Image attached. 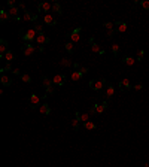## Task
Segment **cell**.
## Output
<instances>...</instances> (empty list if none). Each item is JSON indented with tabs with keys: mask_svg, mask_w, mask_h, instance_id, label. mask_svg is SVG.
I'll return each instance as SVG.
<instances>
[{
	"mask_svg": "<svg viewBox=\"0 0 149 167\" xmlns=\"http://www.w3.org/2000/svg\"><path fill=\"white\" fill-rule=\"evenodd\" d=\"M33 29L37 31V34H40V33H43V24H39V22H34L33 24Z\"/></svg>",
	"mask_w": 149,
	"mask_h": 167,
	"instance_id": "obj_33",
	"label": "cell"
},
{
	"mask_svg": "<svg viewBox=\"0 0 149 167\" xmlns=\"http://www.w3.org/2000/svg\"><path fill=\"white\" fill-rule=\"evenodd\" d=\"M90 112L88 113H81V112H76V119H79L81 122H82V124H84V122H86V121H90Z\"/></svg>",
	"mask_w": 149,
	"mask_h": 167,
	"instance_id": "obj_22",
	"label": "cell"
},
{
	"mask_svg": "<svg viewBox=\"0 0 149 167\" xmlns=\"http://www.w3.org/2000/svg\"><path fill=\"white\" fill-rule=\"evenodd\" d=\"M81 31H82V29L81 27H76L73 31H70V33H67V36H69V40L70 42H78V40H81Z\"/></svg>",
	"mask_w": 149,
	"mask_h": 167,
	"instance_id": "obj_5",
	"label": "cell"
},
{
	"mask_svg": "<svg viewBox=\"0 0 149 167\" xmlns=\"http://www.w3.org/2000/svg\"><path fill=\"white\" fill-rule=\"evenodd\" d=\"M118 87H119V90H121L122 93H128L131 88H133V85H131V82L128 81V79H122Z\"/></svg>",
	"mask_w": 149,
	"mask_h": 167,
	"instance_id": "obj_11",
	"label": "cell"
},
{
	"mask_svg": "<svg viewBox=\"0 0 149 167\" xmlns=\"http://www.w3.org/2000/svg\"><path fill=\"white\" fill-rule=\"evenodd\" d=\"M43 22L52 27V25L57 24V20H55V16L52 15V14H45V16H43Z\"/></svg>",
	"mask_w": 149,
	"mask_h": 167,
	"instance_id": "obj_15",
	"label": "cell"
},
{
	"mask_svg": "<svg viewBox=\"0 0 149 167\" xmlns=\"http://www.w3.org/2000/svg\"><path fill=\"white\" fill-rule=\"evenodd\" d=\"M104 95H106V100H110L113 95H115V87H113L112 84H107L106 87V93H104Z\"/></svg>",
	"mask_w": 149,
	"mask_h": 167,
	"instance_id": "obj_16",
	"label": "cell"
},
{
	"mask_svg": "<svg viewBox=\"0 0 149 167\" xmlns=\"http://www.w3.org/2000/svg\"><path fill=\"white\" fill-rule=\"evenodd\" d=\"M7 14H9L11 20L21 21V16H20V7H18V6H15V7H9V11H7Z\"/></svg>",
	"mask_w": 149,
	"mask_h": 167,
	"instance_id": "obj_10",
	"label": "cell"
},
{
	"mask_svg": "<svg viewBox=\"0 0 149 167\" xmlns=\"http://www.w3.org/2000/svg\"><path fill=\"white\" fill-rule=\"evenodd\" d=\"M90 46H91V51L93 52H95V54H100V55H103L104 54V49L99 45V43H95V40H94V37H90Z\"/></svg>",
	"mask_w": 149,
	"mask_h": 167,
	"instance_id": "obj_6",
	"label": "cell"
},
{
	"mask_svg": "<svg viewBox=\"0 0 149 167\" xmlns=\"http://www.w3.org/2000/svg\"><path fill=\"white\" fill-rule=\"evenodd\" d=\"M145 58V51L143 49H140V51H137V55H136V60L137 61H142Z\"/></svg>",
	"mask_w": 149,
	"mask_h": 167,
	"instance_id": "obj_35",
	"label": "cell"
},
{
	"mask_svg": "<svg viewBox=\"0 0 149 167\" xmlns=\"http://www.w3.org/2000/svg\"><path fill=\"white\" fill-rule=\"evenodd\" d=\"M0 82L3 84V87H11V85H12V79L7 76V75H2V78H0Z\"/></svg>",
	"mask_w": 149,
	"mask_h": 167,
	"instance_id": "obj_24",
	"label": "cell"
},
{
	"mask_svg": "<svg viewBox=\"0 0 149 167\" xmlns=\"http://www.w3.org/2000/svg\"><path fill=\"white\" fill-rule=\"evenodd\" d=\"M11 20V16L9 14H7V11H0V22H6V21H9Z\"/></svg>",
	"mask_w": 149,
	"mask_h": 167,
	"instance_id": "obj_27",
	"label": "cell"
},
{
	"mask_svg": "<svg viewBox=\"0 0 149 167\" xmlns=\"http://www.w3.org/2000/svg\"><path fill=\"white\" fill-rule=\"evenodd\" d=\"M7 51H9V48H7V42L5 39H2V40H0V57L3 58V55L6 54Z\"/></svg>",
	"mask_w": 149,
	"mask_h": 167,
	"instance_id": "obj_21",
	"label": "cell"
},
{
	"mask_svg": "<svg viewBox=\"0 0 149 167\" xmlns=\"http://www.w3.org/2000/svg\"><path fill=\"white\" fill-rule=\"evenodd\" d=\"M20 79L22 82H25V84H30L31 82V78H30V75H27V73H21L20 75Z\"/></svg>",
	"mask_w": 149,
	"mask_h": 167,
	"instance_id": "obj_31",
	"label": "cell"
},
{
	"mask_svg": "<svg viewBox=\"0 0 149 167\" xmlns=\"http://www.w3.org/2000/svg\"><path fill=\"white\" fill-rule=\"evenodd\" d=\"M37 9H39V12H49V11L52 9V3H46V2H42V3H39Z\"/></svg>",
	"mask_w": 149,
	"mask_h": 167,
	"instance_id": "obj_17",
	"label": "cell"
},
{
	"mask_svg": "<svg viewBox=\"0 0 149 167\" xmlns=\"http://www.w3.org/2000/svg\"><path fill=\"white\" fill-rule=\"evenodd\" d=\"M7 6H9V7H15V6H18V5H16L15 0H7Z\"/></svg>",
	"mask_w": 149,
	"mask_h": 167,
	"instance_id": "obj_39",
	"label": "cell"
},
{
	"mask_svg": "<svg viewBox=\"0 0 149 167\" xmlns=\"http://www.w3.org/2000/svg\"><path fill=\"white\" fill-rule=\"evenodd\" d=\"M36 51V46L33 45L31 42H27V43H24V46H22V54L25 55V57H30L33 52Z\"/></svg>",
	"mask_w": 149,
	"mask_h": 167,
	"instance_id": "obj_7",
	"label": "cell"
},
{
	"mask_svg": "<svg viewBox=\"0 0 149 167\" xmlns=\"http://www.w3.org/2000/svg\"><path fill=\"white\" fill-rule=\"evenodd\" d=\"M12 73H14V75H18V76L21 75V72H20V69H14V72H12Z\"/></svg>",
	"mask_w": 149,
	"mask_h": 167,
	"instance_id": "obj_43",
	"label": "cell"
},
{
	"mask_svg": "<svg viewBox=\"0 0 149 167\" xmlns=\"http://www.w3.org/2000/svg\"><path fill=\"white\" fill-rule=\"evenodd\" d=\"M0 72H2V75H5V72H14V69L11 67V64H6L5 67L0 69Z\"/></svg>",
	"mask_w": 149,
	"mask_h": 167,
	"instance_id": "obj_36",
	"label": "cell"
},
{
	"mask_svg": "<svg viewBox=\"0 0 149 167\" xmlns=\"http://www.w3.org/2000/svg\"><path fill=\"white\" fill-rule=\"evenodd\" d=\"M116 33V30H109L107 31V37H113V34Z\"/></svg>",
	"mask_w": 149,
	"mask_h": 167,
	"instance_id": "obj_42",
	"label": "cell"
},
{
	"mask_svg": "<svg viewBox=\"0 0 149 167\" xmlns=\"http://www.w3.org/2000/svg\"><path fill=\"white\" fill-rule=\"evenodd\" d=\"M88 87L93 91H100V90L104 88V87H107V81L106 79H95V81H90Z\"/></svg>",
	"mask_w": 149,
	"mask_h": 167,
	"instance_id": "obj_4",
	"label": "cell"
},
{
	"mask_svg": "<svg viewBox=\"0 0 149 167\" xmlns=\"http://www.w3.org/2000/svg\"><path fill=\"white\" fill-rule=\"evenodd\" d=\"M73 69H75V70H79V72L84 73V75H86V73L90 72V69H88V67H84V66H81L79 63H75V64H73Z\"/></svg>",
	"mask_w": 149,
	"mask_h": 167,
	"instance_id": "obj_25",
	"label": "cell"
},
{
	"mask_svg": "<svg viewBox=\"0 0 149 167\" xmlns=\"http://www.w3.org/2000/svg\"><path fill=\"white\" fill-rule=\"evenodd\" d=\"M36 42H37V45H39V46H45L46 43H49V37L46 36L45 33H40V34H37Z\"/></svg>",
	"mask_w": 149,
	"mask_h": 167,
	"instance_id": "obj_14",
	"label": "cell"
},
{
	"mask_svg": "<svg viewBox=\"0 0 149 167\" xmlns=\"http://www.w3.org/2000/svg\"><path fill=\"white\" fill-rule=\"evenodd\" d=\"M18 7H20V11H22V12L27 11V7H25V5H24V3H18Z\"/></svg>",
	"mask_w": 149,
	"mask_h": 167,
	"instance_id": "obj_41",
	"label": "cell"
},
{
	"mask_svg": "<svg viewBox=\"0 0 149 167\" xmlns=\"http://www.w3.org/2000/svg\"><path fill=\"white\" fill-rule=\"evenodd\" d=\"M93 106L95 108V112H97V115L99 113H103V112H106L107 110V100H103V102H100V103H95V104H93Z\"/></svg>",
	"mask_w": 149,
	"mask_h": 167,
	"instance_id": "obj_9",
	"label": "cell"
},
{
	"mask_svg": "<svg viewBox=\"0 0 149 167\" xmlns=\"http://www.w3.org/2000/svg\"><path fill=\"white\" fill-rule=\"evenodd\" d=\"M140 6H142L145 11H149V2L148 0H142V2H140Z\"/></svg>",
	"mask_w": 149,
	"mask_h": 167,
	"instance_id": "obj_38",
	"label": "cell"
},
{
	"mask_svg": "<svg viewBox=\"0 0 149 167\" xmlns=\"http://www.w3.org/2000/svg\"><path fill=\"white\" fill-rule=\"evenodd\" d=\"M84 128L88 130V131H93V130L97 128V125H95L93 121H86V122H84Z\"/></svg>",
	"mask_w": 149,
	"mask_h": 167,
	"instance_id": "obj_29",
	"label": "cell"
},
{
	"mask_svg": "<svg viewBox=\"0 0 149 167\" xmlns=\"http://www.w3.org/2000/svg\"><path fill=\"white\" fill-rule=\"evenodd\" d=\"M136 61H137V60H136L134 57H124V58H122V63H124L125 66H133Z\"/></svg>",
	"mask_w": 149,
	"mask_h": 167,
	"instance_id": "obj_28",
	"label": "cell"
},
{
	"mask_svg": "<svg viewBox=\"0 0 149 167\" xmlns=\"http://www.w3.org/2000/svg\"><path fill=\"white\" fill-rule=\"evenodd\" d=\"M119 45H116V43H113V45H112V52H113V55H115V57H118L119 55Z\"/></svg>",
	"mask_w": 149,
	"mask_h": 167,
	"instance_id": "obj_34",
	"label": "cell"
},
{
	"mask_svg": "<svg viewBox=\"0 0 149 167\" xmlns=\"http://www.w3.org/2000/svg\"><path fill=\"white\" fill-rule=\"evenodd\" d=\"M39 112L42 113V115H49L51 113V108H49V104L45 102V103H42L40 106H39Z\"/></svg>",
	"mask_w": 149,
	"mask_h": 167,
	"instance_id": "obj_20",
	"label": "cell"
},
{
	"mask_svg": "<svg viewBox=\"0 0 149 167\" xmlns=\"http://www.w3.org/2000/svg\"><path fill=\"white\" fill-rule=\"evenodd\" d=\"M3 60H6L7 64H11V61L15 60V52H14V51H7L6 54L3 55Z\"/></svg>",
	"mask_w": 149,
	"mask_h": 167,
	"instance_id": "obj_23",
	"label": "cell"
},
{
	"mask_svg": "<svg viewBox=\"0 0 149 167\" xmlns=\"http://www.w3.org/2000/svg\"><path fill=\"white\" fill-rule=\"evenodd\" d=\"M20 36H21V40H24V43H27V42H31L33 40H36L37 37V31L34 30V29H29V30H20Z\"/></svg>",
	"mask_w": 149,
	"mask_h": 167,
	"instance_id": "obj_1",
	"label": "cell"
},
{
	"mask_svg": "<svg viewBox=\"0 0 149 167\" xmlns=\"http://www.w3.org/2000/svg\"><path fill=\"white\" fill-rule=\"evenodd\" d=\"M46 97L48 95H37V94H31L30 97L27 99V103H29V106L30 108H37V106H40L42 104V102L43 100H46Z\"/></svg>",
	"mask_w": 149,
	"mask_h": 167,
	"instance_id": "obj_2",
	"label": "cell"
},
{
	"mask_svg": "<svg viewBox=\"0 0 149 167\" xmlns=\"http://www.w3.org/2000/svg\"><path fill=\"white\" fill-rule=\"evenodd\" d=\"M52 12H55L57 15H63V9H61V5L60 3H52V9H51Z\"/></svg>",
	"mask_w": 149,
	"mask_h": 167,
	"instance_id": "obj_26",
	"label": "cell"
},
{
	"mask_svg": "<svg viewBox=\"0 0 149 167\" xmlns=\"http://www.w3.org/2000/svg\"><path fill=\"white\" fill-rule=\"evenodd\" d=\"M133 88L139 91V90H142V88H143V84H142V82H139V84H136V85H133Z\"/></svg>",
	"mask_w": 149,
	"mask_h": 167,
	"instance_id": "obj_40",
	"label": "cell"
},
{
	"mask_svg": "<svg viewBox=\"0 0 149 167\" xmlns=\"http://www.w3.org/2000/svg\"><path fill=\"white\" fill-rule=\"evenodd\" d=\"M82 76H84V73H81L79 70H73L72 75H70V81H72V82H78V81H81V79H82Z\"/></svg>",
	"mask_w": 149,
	"mask_h": 167,
	"instance_id": "obj_19",
	"label": "cell"
},
{
	"mask_svg": "<svg viewBox=\"0 0 149 167\" xmlns=\"http://www.w3.org/2000/svg\"><path fill=\"white\" fill-rule=\"evenodd\" d=\"M22 20H24L25 22H36V21H37V15H36V14H31V12H29V11H25L24 15H22Z\"/></svg>",
	"mask_w": 149,
	"mask_h": 167,
	"instance_id": "obj_12",
	"label": "cell"
},
{
	"mask_svg": "<svg viewBox=\"0 0 149 167\" xmlns=\"http://www.w3.org/2000/svg\"><path fill=\"white\" fill-rule=\"evenodd\" d=\"M64 48H66V51L69 52V54L70 55H72L73 54V52H75V45H73V42H66V45H64Z\"/></svg>",
	"mask_w": 149,
	"mask_h": 167,
	"instance_id": "obj_30",
	"label": "cell"
},
{
	"mask_svg": "<svg viewBox=\"0 0 149 167\" xmlns=\"http://www.w3.org/2000/svg\"><path fill=\"white\" fill-rule=\"evenodd\" d=\"M72 127H73L75 131H78V130L81 128V121H79V119H76V118L72 119Z\"/></svg>",
	"mask_w": 149,
	"mask_h": 167,
	"instance_id": "obj_32",
	"label": "cell"
},
{
	"mask_svg": "<svg viewBox=\"0 0 149 167\" xmlns=\"http://www.w3.org/2000/svg\"><path fill=\"white\" fill-rule=\"evenodd\" d=\"M40 82H42V87L45 88V91H46V94H54L55 93V85L52 84V79H49L48 76H42L40 78Z\"/></svg>",
	"mask_w": 149,
	"mask_h": 167,
	"instance_id": "obj_3",
	"label": "cell"
},
{
	"mask_svg": "<svg viewBox=\"0 0 149 167\" xmlns=\"http://www.w3.org/2000/svg\"><path fill=\"white\" fill-rule=\"evenodd\" d=\"M58 64H60L61 67H73L75 63H73V61L70 60L69 57H63V58L60 60V63H58Z\"/></svg>",
	"mask_w": 149,
	"mask_h": 167,
	"instance_id": "obj_18",
	"label": "cell"
},
{
	"mask_svg": "<svg viewBox=\"0 0 149 167\" xmlns=\"http://www.w3.org/2000/svg\"><path fill=\"white\" fill-rule=\"evenodd\" d=\"M104 29H106L107 31L109 30H115V24L113 22H104Z\"/></svg>",
	"mask_w": 149,
	"mask_h": 167,
	"instance_id": "obj_37",
	"label": "cell"
},
{
	"mask_svg": "<svg viewBox=\"0 0 149 167\" xmlns=\"http://www.w3.org/2000/svg\"><path fill=\"white\" fill-rule=\"evenodd\" d=\"M37 49H39V52H43L45 51V46H37Z\"/></svg>",
	"mask_w": 149,
	"mask_h": 167,
	"instance_id": "obj_44",
	"label": "cell"
},
{
	"mask_svg": "<svg viewBox=\"0 0 149 167\" xmlns=\"http://www.w3.org/2000/svg\"><path fill=\"white\" fill-rule=\"evenodd\" d=\"M115 30L118 33H125L128 30V24L125 21H116L115 22Z\"/></svg>",
	"mask_w": 149,
	"mask_h": 167,
	"instance_id": "obj_13",
	"label": "cell"
},
{
	"mask_svg": "<svg viewBox=\"0 0 149 167\" xmlns=\"http://www.w3.org/2000/svg\"><path fill=\"white\" fill-rule=\"evenodd\" d=\"M67 81V76L66 75H55L54 78H52V84H54L55 87H63Z\"/></svg>",
	"mask_w": 149,
	"mask_h": 167,
	"instance_id": "obj_8",
	"label": "cell"
}]
</instances>
